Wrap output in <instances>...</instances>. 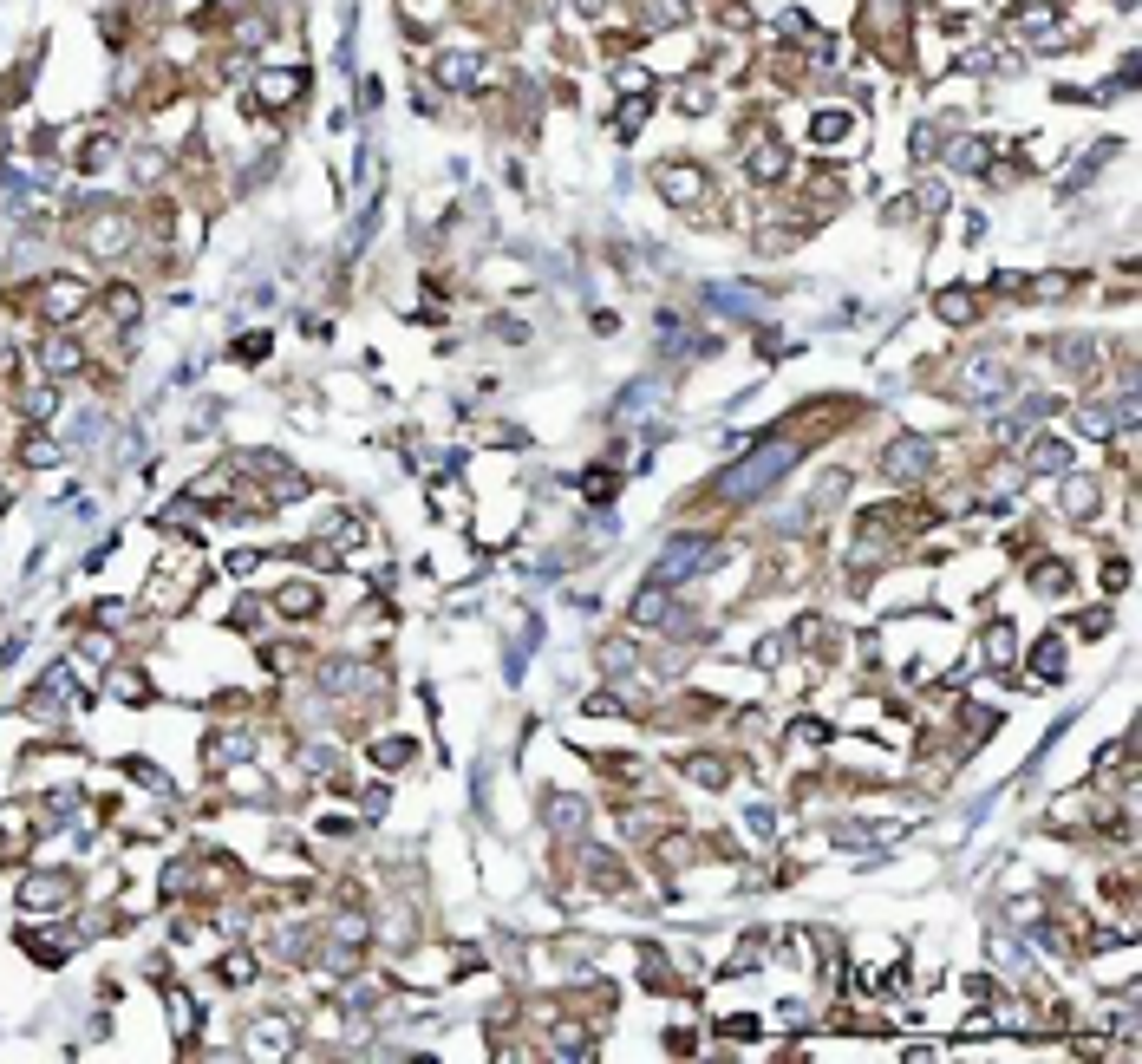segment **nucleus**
<instances>
[{"label": "nucleus", "instance_id": "20e7f679", "mask_svg": "<svg viewBox=\"0 0 1142 1064\" xmlns=\"http://www.w3.org/2000/svg\"><path fill=\"white\" fill-rule=\"evenodd\" d=\"M659 197L699 203V197H705V170H699V164H666V170H659Z\"/></svg>", "mask_w": 1142, "mask_h": 1064}, {"label": "nucleus", "instance_id": "7ed1b4c3", "mask_svg": "<svg viewBox=\"0 0 1142 1064\" xmlns=\"http://www.w3.org/2000/svg\"><path fill=\"white\" fill-rule=\"evenodd\" d=\"M21 908L27 914H59V908H73V875H33L27 889H21Z\"/></svg>", "mask_w": 1142, "mask_h": 1064}, {"label": "nucleus", "instance_id": "f257e3e1", "mask_svg": "<svg viewBox=\"0 0 1142 1064\" xmlns=\"http://www.w3.org/2000/svg\"><path fill=\"white\" fill-rule=\"evenodd\" d=\"M790 464H797V445H764V451L751 457V464H738V470L725 477V484H719V496H725V503H751V496H758V490H771V484H777V477L790 470Z\"/></svg>", "mask_w": 1142, "mask_h": 1064}, {"label": "nucleus", "instance_id": "f8f14e48", "mask_svg": "<svg viewBox=\"0 0 1142 1064\" xmlns=\"http://www.w3.org/2000/svg\"><path fill=\"white\" fill-rule=\"evenodd\" d=\"M556 1052L562 1058H587V1032L581 1025H556Z\"/></svg>", "mask_w": 1142, "mask_h": 1064}, {"label": "nucleus", "instance_id": "9b49d317", "mask_svg": "<svg viewBox=\"0 0 1142 1064\" xmlns=\"http://www.w3.org/2000/svg\"><path fill=\"white\" fill-rule=\"evenodd\" d=\"M849 131H855L849 112H823V118H816V137H823V145H835V137H849Z\"/></svg>", "mask_w": 1142, "mask_h": 1064}, {"label": "nucleus", "instance_id": "6ab92c4d", "mask_svg": "<svg viewBox=\"0 0 1142 1064\" xmlns=\"http://www.w3.org/2000/svg\"><path fill=\"white\" fill-rule=\"evenodd\" d=\"M0 503H7V484H0Z\"/></svg>", "mask_w": 1142, "mask_h": 1064}, {"label": "nucleus", "instance_id": "6e6552de", "mask_svg": "<svg viewBox=\"0 0 1142 1064\" xmlns=\"http://www.w3.org/2000/svg\"><path fill=\"white\" fill-rule=\"evenodd\" d=\"M1031 588L1038 595H1070V569L1064 562H1038V569H1031Z\"/></svg>", "mask_w": 1142, "mask_h": 1064}, {"label": "nucleus", "instance_id": "9d476101", "mask_svg": "<svg viewBox=\"0 0 1142 1064\" xmlns=\"http://www.w3.org/2000/svg\"><path fill=\"white\" fill-rule=\"evenodd\" d=\"M438 79H444V85H471V79H477V52H471V59H463V52L438 59Z\"/></svg>", "mask_w": 1142, "mask_h": 1064}, {"label": "nucleus", "instance_id": "4468645a", "mask_svg": "<svg viewBox=\"0 0 1142 1064\" xmlns=\"http://www.w3.org/2000/svg\"><path fill=\"white\" fill-rule=\"evenodd\" d=\"M372 758H379V765H405V758H412V738H385V744H372Z\"/></svg>", "mask_w": 1142, "mask_h": 1064}, {"label": "nucleus", "instance_id": "dca6fc26", "mask_svg": "<svg viewBox=\"0 0 1142 1064\" xmlns=\"http://www.w3.org/2000/svg\"><path fill=\"white\" fill-rule=\"evenodd\" d=\"M659 614H666V595H659V588H647V595L634 601V620H659Z\"/></svg>", "mask_w": 1142, "mask_h": 1064}, {"label": "nucleus", "instance_id": "0eeeda50", "mask_svg": "<svg viewBox=\"0 0 1142 1064\" xmlns=\"http://www.w3.org/2000/svg\"><path fill=\"white\" fill-rule=\"evenodd\" d=\"M934 308H940V321H953V327H967V321H979V314H973V294H967V288H947V294L934 300Z\"/></svg>", "mask_w": 1142, "mask_h": 1064}, {"label": "nucleus", "instance_id": "423d86ee", "mask_svg": "<svg viewBox=\"0 0 1142 1064\" xmlns=\"http://www.w3.org/2000/svg\"><path fill=\"white\" fill-rule=\"evenodd\" d=\"M85 242H92L98 255H118V248L131 242V216H124V209H112V216H98L92 229H85Z\"/></svg>", "mask_w": 1142, "mask_h": 1064}, {"label": "nucleus", "instance_id": "ddd939ff", "mask_svg": "<svg viewBox=\"0 0 1142 1064\" xmlns=\"http://www.w3.org/2000/svg\"><path fill=\"white\" fill-rule=\"evenodd\" d=\"M680 98H686V112H711V79H686Z\"/></svg>", "mask_w": 1142, "mask_h": 1064}, {"label": "nucleus", "instance_id": "f3484780", "mask_svg": "<svg viewBox=\"0 0 1142 1064\" xmlns=\"http://www.w3.org/2000/svg\"><path fill=\"white\" fill-rule=\"evenodd\" d=\"M1031 666H1038V672H1058V666H1064V647H1058V641H1038V653H1031Z\"/></svg>", "mask_w": 1142, "mask_h": 1064}, {"label": "nucleus", "instance_id": "2eb2a0df", "mask_svg": "<svg viewBox=\"0 0 1142 1064\" xmlns=\"http://www.w3.org/2000/svg\"><path fill=\"white\" fill-rule=\"evenodd\" d=\"M614 85H620V92H647V85H653V73H647V66H620V73H614Z\"/></svg>", "mask_w": 1142, "mask_h": 1064}, {"label": "nucleus", "instance_id": "f03ea898", "mask_svg": "<svg viewBox=\"0 0 1142 1064\" xmlns=\"http://www.w3.org/2000/svg\"><path fill=\"white\" fill-rule=\"evenodd\" d=\"M40 308H46V321H59V327H66V321H79V314L92 308V288H85V281H66V275H59V281H46V288H40Z\"/></svg>", "mask_w": 1142, "mask_h": 1064}, {"label": "nucleus", "instance_id": "39448f33", "mask_svg": "<svg viewBox=\"0 0 1142 1064\" xmlns=\"http://www.w3.org/2000/svg\"><path fill=\"white\" fill-rule=\"evenodd\" d=\"M300 92H308V73H261L255 79V105H275V112H281V105H294Z\"/></svg>", "mask_w": 1142, "mask_h": 1064}, {"label": "nucleus", "instance_id": "a211bd4d", "mask_svg": "<svg viewBox=\"0 0 1142 1064\" xmlns=\"http://www.w3.org/2000/svg\"><path fill=\"white\" fill-rule=\"evenodd\" d=\"M587 496H595V503H608V496H614V477L608 470H595V477H587V484H581Z\"/></svg>", "mask_w": 1142, "mask_h": 1064}, {"label": "nucleus", "instance_id": "1a4fd4ad", "mask_svg": "<svg viewBox=\"0 0 1142 1064\" xmlns=\"http://www.w3.org/2000/svg\"><path fill=\"white\" fill-rule=\"evenodd\" d=\"M275 608H281V614H294V620H300V614H314V608H320V595L308 588V581H294V588H281V601H275Z\"/></svg>", "mask_w": 1142, "mask_h": 1064}]
</instances>
